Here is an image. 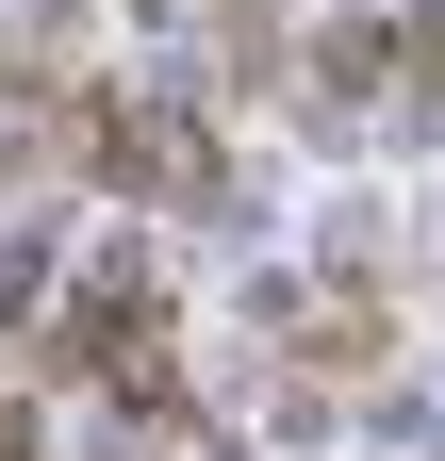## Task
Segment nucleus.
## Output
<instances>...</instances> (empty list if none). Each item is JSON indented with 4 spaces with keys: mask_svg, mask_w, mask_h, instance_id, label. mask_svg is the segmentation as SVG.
Returning <instances> with one entry per match:
<instances>
[{
    "mask_svg": "<svg viewBox=\"0 0 445 461\" xmlns=\"http://www.w3.org/2000/svg\"><path fill=\"white\" fill-rule=\"evenodd\" d=\"M50 363L67 379H99V395H132V412H165V395H182V363H165V297L132 264H99L67 313H50Z\"/></svg>",
    "mask_w": 445,
    "mask_h": 461,
    "instance_id": "obj_1",
    "label": "nucleus"
}]
</instances>
